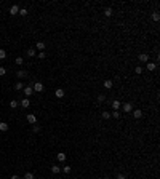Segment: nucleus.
I'll list each match as a JSON object with an SVG mask.
<instances>
[{
  "label": "nucleus",
  "mask_w": 160,
  "mask_h": 179,
  "mask_svg": "<svg viewBox=\"0 0 160 179\" xmlns=\"http://www.w3.org/2000/svg\"><path fill=\"white\" fill-rule=\"evenodd\" d=\"M26 118H27V122L31 125H37V115H35V113H27Z\"/></svg>",
  "instance_id": "obj_1"
},
{
  "label": "nucleus",
  "mask_w": 160,
  "mask_h": 179,
  "mask_svg": "<svg viewBox=\"0 0 160 179\" xmlns=\"http://www.w3.org/2000/svg\"><path fill=\"white\" fill-rule=\"evenodd\" d=\"M115 179H127V177H125V174L120 173V174H117V177H115Z\"/></svg>",
  "instance_id": "obj_34"
},
{
  "label": "nucleus",
  "mask_w": 160,
  "mask_h": 179,
  "mask_svg": "<svg viewBox=\"0 0 160 179\" xmlns=\"http://www.w3.org/2000/svg\"><path fill=\"white\" fill-rule=\"evenodd\" d=\"M5 58H7V51L5 50H0V61L5 59Z\"/></svg>",
  "instance_id": "obj_28"
},
{
  "label": "nucleus",
  "mask_w": 160,
  "mask_h": 179,
  "mask_svg": "<svg viewBox=\"0 0 160 179\" xmlns=\"http://www.w3.org/2000/svg\"><path fill=\"white\" fill-rule=\"evenodd\" d=\"M64 94H66V91H64V90H61V88H58V90L55 91V96H56V98H59V99H61V98H64Z\"/></svg>",
  "instance_id": "obj_11"
},
{
  "label": "nucleus",
  "mask_w": 160,
  "mask_h": 179,
  "mask_svg": "<svg viewBox=\"0 0 160 179\" xmlns=\"http://www.w3.org/2000/svg\"><path fill=\"white\" fill-rule=\"evenodd\" d=\"M146 69H147L149 72H152V71H155V69H157V64H154V63H146Z\"/></svg>",
  "instance_id": "obj_9"
},
{
  "label": "nucleus",
  "mask_w": 160,
  "mask_h": 179,
  "mask_svg": "<svg viewBox=\"0 0 160 179\" xmlns=\"http://www.w3.org/2000/svg\"><path fill=\"white\" fill-rule=\"evenodd\" d=\"M111 117H114V118H120V112L119 110H114L111 113Z\"/></svg>",
  "instance_id": "obj_26"
},
{
  "label": "nucleus",
  "mask_w": 160,
  "mask_h": 179,
  "mask_svg": "<svg viewBox=\"0 0 160 179\" xmlns=\"http://www.w3.org/2000/svg\"><path fill=\"white\" fill-rule=\"evenodd\" d=\"M131 112H133V117H135L136 120L142 117V110H141V109H135V110H131Z\"/></svg>",
  "instance_id": "obj_10"
},
{
  "label": "nucleus",
  "mask_w": 160,
  "mask_h": 179,
  "mask_svg": "<svg viewBox=\"0 0 160 179\" xmlns=\"http://www.w3.org/2000/svg\"><path fill=\"white\" fill-rule=\"evenodd\" d=\"M8 130H10V126H8V123L7 122H0V131H8Z\"/></svg>",
  "instance_id": "obj_12"
},
{
  "label": "nucleus",
  "mask_w": 160,
  "mask_h": 179,
  "mask_svg": "<svg viewBox=\"0 0 160 179\" xmlns=\"http://www.w3.org/2000/svg\"><path fill=\"white\" fill-rule=\"evenodd\" d=\"M16 64H19V66H23V58H21V56H18V58H16Z\"/></svg>",
  "instance_id": "obj_33"
},
{
  "label": "nucleus",
  "mask_w": 160,
  "mask_h": 179,
  "mask_svg": "<svg viewBox=\"0 0 160 179\" xmlns=\"http://www.w3.org/2000/svg\"><path fill=\"white\" fill-rule=\"evenodd\" d=\"M15 90H18V91H21V90H24V85H23V82H18V83L15 85Z\"/></svg>",
  "instance_id": "obj_20"
},
{
  "label": "nucleus",
  "mask_w": 160,
  "mask_h": 179,
  "mask_svg": "<svg viewBox=\"0 0 160 179\" xmlns=\"http://www.w3.org/2000/svg\"><path fill=\"white\" fill-rule=\"evenodd\" d=\"M27 56L34 58V56H35V48H29V50H27Z\"/></svg>",
  "instance_id": "obj_22"
},
{
  "label": "nucleus",
  "mask_w": 160,
  "mask_h": 179,
  "mask_svg": "<svg viewBox=\"0 0 160 179\" xmlns=\"http://www.w3.org/2000/svg\"><path fill=\"white\" fill-rule=\"evenodd\" d=\"M38 58H40V59H45V58H46V53H45V51H38Z\"/></svg>",
  "instance_id": "obj_30"
},
{
  "label": "nucleus",
  "mask_w": 160,
  "mask_h": 179,
  "mask_svg": "<svg viewBox=\"0 0 160 179\" xmlns=\"http://www.w3.org/2000/svg\"><path fill=\"white\" fill-rule=\"evenodd\" d=\"M18 13H19V7H18V5H11V7H10V15H11V16L18 15Z\"/></svg>",
  "instance_id": "obj_7"
},
{
  "label": "nucleus",
  "mask_w": 160,
  "mask_h": 179,
  "mask_svg": "<svg viewBox=\"0 0 160 179\" xmlns=\"http://www.w3.org/2000/svg\"><path fill=\"white\" fill-rule=\"evenodd\" d=\"M18 106H19L18 101H15V99H13V101H10V107H11V109H16Z\"/></svg>",
  "instance_id": "obj_24"
},
{
  "label": "nucleus",
  "mask_w": 160,
  "mask_h": 179,
  "mask_svg": "<svg viewBox=\"0 0 160 179\" xmlns=\"http://www.w3.org/2000/svg\"><path fill=\"white\" fill-rule=\"evenodd\" d=\"M63 171L66 173V174H67V173H71V166H67V165H66V166H63Z\"/></svg>",
  "instance_id": "obj_32"
},
{
  "label": "nucleus",
  "mask_w": 160,
  "mask_h": 179,
  "mask_svg": "<svg viewBox=\"0 0 160 179\" xmlns=\"http://www.w3.org/2000/svg\"><path fill=\"white\" fill-rule=\"evenodd\" d=\"M138 61H139V63H149V54L141 53L139 56H138Z\"/></svg>",
  "instance_id": "obj_5"
},
{
  "label": "nucleus",
  "mask_w": 160,
  "mask_h": 179,
  "mask_svg": "<svg viewBox=\"0 0 160 179\" xmlns=\"http://www.w3.org/2000/svg\"><path fill=\"white\" fill-rule=\"evenodd\" d=\"M18 15H21V16H27V10L26 8H19V13Z\"/></svg>",
  "instance_id": "obj_25"
},
{
  "label": "nucleus",
  "mask_w": 160,
  "mask_h": 179,
  "mask_svg": "<svg viewBox=\"0 0 160 179\" xmlns=\"http://www.w3.org/2000/svg\"><path fill=\"white\" fill-rule=\"evenodd\" d=\"M112 86H114V82H112V80H106V82H104V88H106V90H111Z\"/></svg>",
  "instance_id": "obj_18"
},
{
  "label": "nucleus",
  "mask_w": 160,
  "mask_h": 179,
  "mask_svg": "<svg viewBox=\"0 0 160 179\" xmlns=\"http://www.w3.org/2000/svg\"><path fill=\"white\" fill-rule=\"evenodd\" d=\"M32 131H34V133H38V131H40V126H38V125H34V126H32Z\"/></svg>",
  "instance_id": "obj_31"
},
{
  "label": "nucleus",
  "mask_w": 160,
  "mask_h": 179,
  "mask_svg": "<svg viewBox=\"0 0 160 179\" xmlns=\"http://www.w3.org/2000/svg\"><path fill=\"white\" fill-rule=\"evenodd\" d=\"M152 19L157 23V21H160V15H158V11H155V13H152Z\"/></svg>",
  "instance_id": "obj_23"
},
{
  "label": "nucleus",
  "mask_w": 160,
  "mask_h": 179,
  "mask_svg": "<svg viewBox=\"0 0 160 179\" xmlns=\"http://www.w3.org/2000/svg\"><path fill=\"white\" fill-rule=\"evenodd\" d=\"M10 179H21V177H19V176H18V174H13V176H11V177H10Z\"/></svg>",
  "instance_id": "obj_36"
},
{
  "label": "nucleus",
  "mask_w": 160,
  "mask_h": 179,
  "mask_svg": "<svg viewBox=\"0 0 160 179\" xmlns=\"http://www.w3.org/2000/svg\"><path fill=\"white\" fill-rule=\"evenodd\" d=\"M56 158H58V161H61V163H63V161H66L67 157H66V154H63V152H61V154L56 155Z\"/></svg>",
  "instance_id": "obj_17"
},
{
  "label": "nucleus",
  "mask_w": 160,
  "mask_h": 179,
  "mask_svg": "<svg viewBox=\"0 0 160 179\" xmlns=\"http://www.w3.org/2000/svg\"><path fill=\"white\" fill-rule=\"evenodd\" d=\"M51 173H55V174L61 173V166L59 165H51Z\"/></svg>",
  "instance_id": "obj_14"
},
{
  "label": "nucleus",
  "mask_w": 160,
  "mask_h": 179,
  "mask_svg": "<svg viewBox=\"0 0 160 179\" xmlns=\"http://www.w3.org/2000/svg\"><path fill=\"white\" fill-rule=\"evenodd\" d=\"M27 75L29 74H27V71H24V69H21V71L16 72V77L18 78H27Z\"/></svg>",
  "instance_id": "obj_6"
},
{
  "label": "nucleus",
  "mask_w": 160,
  "mask_h": 179,
  "mask_svg": "<svg viewBox=\"0 0 160 179\" xmlns=\"http://www.w3.org/2000/svg\"><path fill=\"white\" fill-rule=\"evenodd\" d=\"M32 90L37 91V93H42V91H43V83H42V82H35V83H32Z\"/></svg>",
  "instance_id": "obj_2"
},
{
  "label": "nucleus",
  "mask_w": 160,
  "mask_h": 179,
  "mask_svg": "<svg viewBox=\"0 0 160 179\" xmlns=\"http://www.w3.org/2000/svg\"><path fill=\"white\" fill-rule=\"evenodd\" d=\"M19 106L23 107V109H27L29 106H31V101H29V98H24V99H21V101H19Z\"/></svg>",
  "instance_id": "obj_4"
},
{
  "label": "nucleus",
  "mask_w": 160,
  "mask_h": 179,
  "mask_svg": "<svg viewBox=\"0 0 160 179\" xmlns=\"http://www.w3.org/2000/svg\"><path fill=\"white\" fill-rule=\"evenodd\" d=\"M7 71H5V67H0V75H5Z\"/></svg>",
  "instance_id": "obj_35"
},
{
  "label": "nucleus",
  "mask_w": 160,
  "mask_h": 179,
  "mask_svg": "<svg viewBox=\"0 0 160 179\" xmlns=\"http://www.w3.org/2000/svg\"><path fill=\"white\" fill-rule=\"evenodd\" d=\"M122 109H123L125 113H130V112L133 110V104H131V102H125L123 106H122Z\"/></svg>",
  "instance_id": "obj_3"
},
{
  "label": "nucleus",
  "mask_w": 160,
  "mask_h": 179,
  "mask_svg": "<svg viewBox=\"0 0 160 179\" xmlns=\"http://www.w3.org/2000/svg\"><path fill=\"white\" fill-rule=\"evenodd\" d=\"M112 107H114V110H119V109L122 107V104H120V101L115 99V101H112Z\"/></svg>",
  "instance_id": "obj_16"
},
{
  "label": "nucleus",
  "mask_w": 160,
  "mask_h": 179,
  "mask_svg": "<svg viewBox=\"0 0 160 179\" xmlns=\"http://www.w3.org/2000/svg\"><path fill=\"white\" fill-rule=\"evenodd\" d=\"M135 72L138 74V75H141V74H142V67H141V66H136V67H135Z\"/></svg>",
  "instance_id": "obj_29"
},
{
  "label": "nucleus",
  "mask_w": 160,
  "mask_h": 179,
  "mask_svg": "<svg viewBox=\"0 0 160 179\" xmlns=\"http://www.w3.org/2000/svg\"><path fill=\"white\" fill-rule=\"evenodd\" d=\"M104 101H106V96H104V94H99V96H98V102L101 104V102H104Z\"/></svg>",
  "instance_id": "obj_27"
},
{
  "label": "nucleus",
  "mask_w": 160,
  "mask_h": 179,
  "mask_svg": "<svg viewBox=\"0 0 160 179\" xmlns=\"http://www.w3.org/2000/svg\"><path fill=\"white\" fill-rule=\"evenodd\" d=\"M23 91H24V94H26V98H29V96H31V94L34 93V90H32V86H29V85H27V86H24V90H23Z\"/></svg>",
  "instance_id": "obj_8"
},
{
  "label": "nucleus",
  "mask_w": 160,
  "mask_h": 179,
  "mask_svg": "<svg viewBox=\"0 0 160 179\" xmlns=\"http://www.w3.org/2000/svg\"><path fill=\"white\" fill-rule=\"evenodd\" d=\"M35 50L43 51V50H45V42H37V43H35Z\"/></svg>",
  "instance_id": "obj_13"
},
{
  "label": "nucleus",
  "mask_w": 160,
  "mask_h": 179,
  "mask_svg": "<svg viewBox=\"0 0 160 179\" xmlns=\"http://www.w3.org/2000/svg\"><path fill=\"white\" fill-rule=\"evenodd\" d=\"M23 179H35V176H34V173L29 171V173H26V174H24V177H23Z\"/></svg>",
  "instance_id": "obj_21"
},
{
  "label": "nucleus",
  "mask_w": 160,
  "mask_h": 179,
  "mask_svg": "<svg viewBox=\"0 0 160 179\" xmlns=\"http://www.w3.org/2000/svg\"><path fill=\"white\" fill-rule=\"evenodd\" d=\"M101 117H102V118H104V120H109V118H111V112H107V110H104V112L101 113Z\"/></svg>",
  "instance_id": "obj_19"
},
{
  "label": "nucleus",
  "mask_w": 160,
  "mask_h": 179,
  "mask_svg": "<svg viewBox=\"0 0 160 179\" xmlns=\"http://www.w3.org/2000/svg\"><path fill=\"white\" fill-rule=\"evenodd\" d=\"M112 15H114V11H112V8H111V7H107L106 10H104V16H106V18H111Z\"/></svg>",
  "instance_id": "obj_15"
}]
</instances>
